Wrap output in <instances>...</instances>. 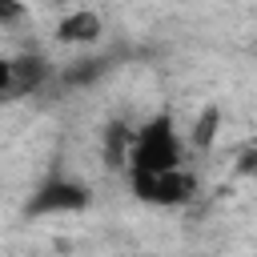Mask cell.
<instances>
[{
	"label": "cell",
	"mask_w": 257,
	"mask_h": 257,
	"mask_svg": "<svg viewBox=\"0 0 257 257\" xmlns=\"http://www.w3.org/2000/svg\"><path fill=\"white\" fill-rule=\"evenodd\" d=\"M217 116H221L217 108H205V112H201V120H197V128H193V145H197V149H209V145H213V137H217Z\"/></svg>",
	"instance_id": "8"
},
{
	"label": "cell",
	"mask_w": 257,
	"mask_h": 257,
	"mask_svg": "<svg viewBox=\"0 0 257 257\" xmlns=\"http://www.w3.org/2000/svg\"><path fill=\"white\" fill-rule=\"evenodd\" d=\"M181 157H185V145H181L173 112H157L133 133L124 169L128 173H173V169H181Z\"/></svg>",
	"instance_id": "1"
},
{
	"label": "cell",
	"mask_w": 257,
	"mask_h": 257,
	"mask_svg": "<svg viewBox=\"0 0 257 257\" xmlns=\"http://www.w3.org/2000/svg\"><path fill=\"white\" fill-rule=\"evenodd\" d=\"M128 185H133L137 201L157 205V209H177L197 193V177H189L185 169H173V173H128Z\"/></svg>",
	"instance_id": "2"
},
{
	"label": "cell",
	"mask_w": 257,
	"mask_h": 257,
	"mask_svg": "<svg viewBox=\"0 0 257 257\" xmlns=\"http://www.w3.org/2000/svg\"><path fill=\"white\" fill-rule=\"evenodd\" d=\"M88 201H92L88 185H80V181H72V177H48V181L32 193V201L24 205V213H28V217H60V213H80V209H88Z\"/></svg>",
	"instance_id": "3"
},
{
	"label": "cell",
	"mask_w": 257,
	"mask_h": 257,
	"mask_svg": "<svg viewBox=\"0 0 257 257\" xmlns=\"http://www.w3.org/2000/svg\"><path fill=\"white\" fill-rule=\"evenodd\" d=\"M0 100H12V68H8V60H0Z\"/></svg>",
	"instance_id": "10"
},
{
	"label": "cell",
	"mask_w": 257,
	"mask_h": 257,
	"mask_svg": "<svg viewBox=\"0 0 257 257\" xmlns=\"http://www.w3.org/2000/svg\"><path fill=\"white\" fill-rule=\"evenodd\" d=\"M112 60L108 56H80V60H72V64H64V72L56 76L64 88H88L96 76H104V68H108Z\"/></svg>",
	"instance_id": "7"
},
{
	"label": "cell",
	"mask_w": 257,
	"mask_h": 257,
	"mask_svg": "<svg viewBox=\"0 0 257 257\" xmlns=\"http://www.w3.org/2000/svg\"><path fill=\"white\" fill-rule=\"evenodd\" d=\"M133 124H124V120H112L104 133H100V145H104V161H108V169H124L128 165V149H133Z\"/></svg>",
	"instance_id": "6"
},
{
	"label": "cell",
	"mask_w": 257,
	"mask_h": 257,
	"mask_svg": "<svg viewBox=\"0 0 257 257\" xmlns=\"http://www.w3.org/2000/svg\"><path fill=\"white\" fill-rule=\"evenodd\" d=\"M8 68H12V100L44 92V88L52 84V76H56L52 60H48V56H40V52H24V56H12V60H8Z\"/></svg>",
	"instance_id": "4"
},
{
	"label": "cell",
	"mask_w": 257,
	"mask_h": 257,
	"mask_svg": "<svg viewBox=\"0 0 257 257\" xmlns=\"http://www.w3.org/2000/svg\"><path fill=\"white\" fill-rule=\"evenodd\" d=\"M100 32H104V20H100L92 8L68 12V16L56 24V40H60V44H96Z\"/></svg>",
	"instance_id": "5"
},
{
	"label": "cell",
	"mask_w": 257,
	"mask_h": 257,
	"mask_svg": "<svg viewBox=\"0 0 257 257\" xmlns=\"http://www.w3.org/2000/svg\"><path fill=\"white\" fill-rule=\"evenodd\" d=\"M24 20V4L20 0H0V24H16Z\"/></svg>",
	"instance_id": "9"
}]
</instances>
